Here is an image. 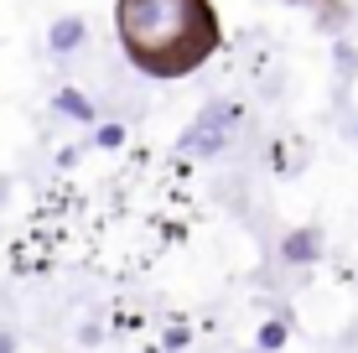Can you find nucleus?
<instances>
[{"mask_svg":"<svg viewBox=\"0 0 358 353\" xmlns=\"http://www.w3.org/2000/svg\"><path fill=\"white\" fill-rule=\"evenodd\" d=\"M115 36L130 68L177 83L218 52L224 21L213 0H115Z\"/></svg>","mask_w":358,"mask_h":353,"instance_id":"f257e3e1","label":"nucleus"}]
</instances>
